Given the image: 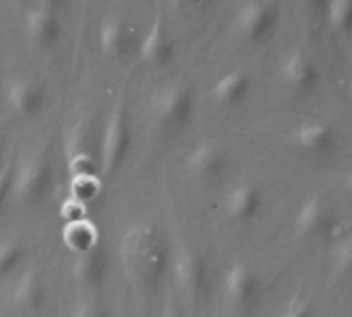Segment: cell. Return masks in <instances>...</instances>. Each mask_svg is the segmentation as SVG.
<instances>
[{"label":"cell","mask_w":352,"mask_h":317,"mask_svg":"<svg viewBox=\"0 0 352 317\" xmlns=\"http://www.w3.org/2000/svg\"><path fill=\"white\" fill-rule=\"evenodd\" d=\"M120 262L136 291H153L165 276L171 254L161 231L151 223L130 225L120 239Z\"/></svg>","instance_id":"obj_1"},{"label":"cell","mask_w":352,"mask_h":317,"mask_svg":"<svg viewBox=\"0 0 352 317\" xmlns=\"http://www.w3.org/2000/svg\"><path fill=\"white\" fill-rule=\"evenodd\" d=\"M151 122L163 132H175L190 124L194 116V93L184 85H163L148 99Z\"/></svg>","instance_id":"obj_2"},{"label":"cell","mask_w":352,"mask_h":317,"mask_svg":"<svg viewBox=\"0 0 352 317\" xmlns=\"http://www.w3.org/2000/svg\"><path fill=\"white\" fill-rule=\"evenodd\" d=\"M132 134H130V122H128V111L124 101L120 99L101 132L99 140V167L105 175H113L126 161L128 151H130Z\"/></svg>","instance_id":"obj_3"},{"label":"cell","mask_w":352,"mask_h":317,"mask_svg":"<svg viewBox=\"0 0 352 317\" xmlns=\"http://www.w3.org/2000/svg\"><path fill=\"white\" fill-rule=\"evenodd\" d=\"M52 165L43 153H35L25 159L16 171H12L10 196L23 206H35L45 200L52 190Z\"/></svg>","instance_id":"obj_4"},{"label":"cell","mask_w":352,"mask_h":317,"mask_svg":"<svg viewBox=\"0 0 352 317\" xmlns=\"http://www.w3.org/2000/svg\"><path fill=\"white\" fill-rule=\"evenodd\" d=\"M278 25V8L272 0H243L233 17V31L248 43L268 39Z\"/></svg>","instance_id":"obj_5"},{"label":"cell","mask_w":352,"mask_h":317,"mask_svg":"<svg viewBox=\"0 0 352 317\" xmlns=\"http://www.w3.org/2000/svg\"><path fill=\"white\" fill-rule=\"evenodd\" d=\"M173 281L186 301H200L208 289V264L204 256L190 245H179L173 254Z\"/></svg>","instance_id":"obj_6"},{"label":"cell","mask_w":352,"mask_h":317,"mask_svg":"<svg viewBox=\"0 0 352 317\" xmlns=\"http://www.w3.org/2000/svg\"><path fill=\"white\" fill-rule=\"evenodd\" d=\"M229 165L227 151L212 140H204L196 144L184 157V169L196 182H217Z\"/></svg>","instance_id":"obj_7"},{"label":"cell","mask_w":352,"mask_h":317,"mask_svg":"<svg viewBox=\"0 0 352 317\" xmlns=\"http://www.w3.org/2000/svg\"><path fill=\"white\" fill-rule=\"evenodd\" d=\"M258 297H260L258 272L243 262L233 264L225 274V299L229 307L235 311H245L252 305H256Z\"/></svg>","instance_id":"obj_8"},{"label":"cell","mask_w":352,"mask_h":317,"mask_svg":"<svg viewBox=\"0 0 352 317\" xmlns=\"http://www.w3.org/2000/svg\"><path fill=\"white\" fill-rule=\"evenodd\" d=\"M278 76L295 93H309L320 85V70L316 60L301 47L289 52L278 66Z\"/></svg>","instance_id":"obj_9"},{"label":"cell","mask_w":352,"mask_h":317,"mask_svg":"<svg viewBox=\"0 0 352 317\" xmlns=\"http://www.w3.org/2000/svg\"><path fill=\"white\" fill-rule=\"evenodd\" d=\"M223 217L231 225H250L262 210V192L254 184H239L223 198Z\"/></svg>","instance_id":"obj_10"},{"label":"cell","mask_w":352,"mask_h":317,"mask_svg":"<svg viewBox=\"0 0 352 317\" xmlns=\"http://www.w3.org/2000/svg\"><path fill=\"white\" fill-rule=\"evenodd\" d=\"M4 99L10 111L19 118H35L45 105V91L35 78H12L4 89Z\"/></svg>","instance_id":"obj_11"},{"label":"cell","mask_w":352,"mask_h":317,"mask_svg":"<svg viewBox=\"0 0 352 317\" xmlns=\"http://www.w3.org/2000/svg\"><path fill=\"white\" fill-rule=\"evenodd\" d=\"M289 142L307 155H324L334 149L336 132L330 124L320 120H307L293 126L289 132Z\"/></svg>","instance_id":"obj_12"},{"label":"cell","mask_w":352,"mask_h":317,"mask_svg":"<svg viewBox=\"0 0 352 317\" xmlns=\"http://www.w3.org/2000/svg\"><path fill=\"white\" fill-rule=\"evenodd\" d=\"M47 289L41 270L29 268L14 281L10 289V305L23 314H35L45 305Z\"/></svg>","instance_id":"obj_13"},{"label":"cell","mask_w":352,"mask_h":317,"mask_svg":"<svg viewBox=\"0 0 352 317\" xmlns=\"http://www.w3.org/2000/svg\"><path fill=\"white\" fill-rule=\"evenodd\" d=\"M173 56H175V43L163 19L157 17L140 41V60L151 68H163L173 60Z\"/></svg>","instance_id":"obj_14"},{"label":"cell","mask_w":352,"mask_h":317,"mask_svg":"<svg viewBox=\"0 0 352 317\" xmlns=\"http://www.w3.org/2000/svg\"><path fill=\"white\" fill-rule=\"evenodd\" d=\"M91 132L85 122H78L66 138V167L68 175H89L95 173V157L91 151Z\"/></svg>","instance_id":"obj_15"},{"label":"cell","mask_w":352,"mask_h":317,"mask_svg":"<svg viewBox=\"0 0 352 317\" xmlns=\"http://www.w3.org/2000/svg\"><path fill=\"white\" fill-rule=\"evenodd\" d=\"M332 227H334L332 212H330L328 204L324 202V198H320V196L307 198L295 215V231H297V237H301V239L320 237V235L328 233Z\"/></svg>","instance_id":"obj_16"},{"label":"cell","mask_w":352,"mask_h":317,"mask_svg":"<svg viewBox=\"0 0 352 317\" xmlns=\"http://www.w3.org/2000/svg\"><path fill=\"white\" fill-rule=\"evenodd\" d=\"M25 35L35 47L52 50L62 37V23L58 19V12L33 6L25 14Z\"/></svg>","instance_id":"obj_17"},{"label":"cell","mask_w":352,"mask_h":317,"mask_svg":"<svg viewBox=\"0 0 352 317\" xmlns=\"http://www.w3.org/2000/svg\"><path fill=\"white\" fill-rule=\"evenodd\" d=\"M134 45V29L120 17H107L99 27V47L109 58H124Z\"/></svg>","instance_id":"obj_18"},{"label":"cell","mask_w":352,"mask_h":317,"mask_svg":"<svg viewBox=\"0 0 352 317\" xmlns=\"http://www.w3.org/2000/svg\"><path fill=\"white\" fill-rule=\"evenodd\" d=\"M252 91V74L243 68L225 72L210 87V99L221 107L239 105Z\"/></svg>","instance_id":"obj_19"},{"label":"cell","mask_w":352,"mask_h":317,"mask_svg":"<svg viewBox=\"0 0 352 317\" xmlns=\"http://www.w3.org/2000/svg\"><path fill=\"white\" fill-rule=\"evenodd\" d=\"M74 258L76 260H74L72 270H74L76 281H80L82 285H97L103 278L107 270V258L99 243L85 254H76Z\"/></svg>","instance_id":"obj_20"},{"label":"cell","mask_w":352,"mask_h":317,"mask_svg":"<svg viewBox=\"0 0 352 317\" xmlns=\"http://www.w3.org/2000/svg\"><path fill=\"white\" fill-rule=\"evenodd\" d=\"M64 243L66 248L76 256V254H85L91 248H95L99 243V235L93 223L76 219V221H68L66 229H64Z\"/></svg>","instance_id":"obj_21"},{"label":"cell","mask_w":352,"mask_h":317,"mask_svg":"<svg viewBox=\"0 0 352 317\" xmlns=\"http://www.w3.org/2000/svg\"><path fill=\"white\" fill-rule=\"evenodd\" d=\"M330 266H332V272L338 276H346L351 272L352 235L349 227H344L342 231H336V239H334L332 252H330Z\"/></svg>","instance_id":"obj_22"},{"label":"cell","mask_w":352,"mask_h":317,"mask_svg":"<svg viewBox=\"0 0 352 317\" xmlns=\"http://www.w3.org/2000/svg\"><path fill=\"white\" fill-rule=\"evenodd\" d=\"M326 19L334 33H349L352 25V0H326Z\"/></svg>","instance_id":"obj_23"},{"label":"cell","mask_w":352,"mask_h":317,"mask_svg":"<svg viewBox=\"0 0 352 317\" xmlns=\"http://www.w3.org/2000/svg\"><path fill=\"white\" fill-rule=\"evenodd\" d=\"M25 248L16 239H0V281L10 276L23 262Z\"/></svg>","instance_id":"obj_24"},{"label":"cell","mask_w":352,"mask_h":317,"mask_svg":"<svg viewBox=\"0 0 352 317\" xmlns=\"http://www.w3.org/2000/svg\"><path fill=\"white\" fill-rule=\"evenodd\" d=\"M101 190V184L97 179L95 173H89V175H76V177H70V196L82 204V202H91Z\"/></svg>","instance_id":"obj_25"},{"label":"cell","mask_w":352,"mask_h":317,"mask_svg":"<svg viewBox=\"0 0 352 317\" xmlns=\"http://www.w3.org/2000/svg\"><path fill=\"white\" fill-rule=\"evenodd\" d=\"M10 182H12V169L10 167H2L0 169V210L4 206V202L10 196Z\"/></svg>","instance_id":"obj_26"},{"label":"cell","mask_w":352,"mask_h":317,"mask_svg":"<svg viewBox=\"0 0 352 317\" xmlns=\"http://www.w3.org/2000/svg\"><path fill=\"white\" fill-rule=\"evenodd\" d=\"M72 317H107V311L105 309H101L99 305H95V303H87V305H82V307H78L76 309V314Z\"/></svg>","instance_id":"obj_27"},{"label":"cell","mask_w":352,"mask_h":317,"mask_svg":"<svg viewBox=\"0 0 352 317\" xmlns=\"http://www.w3.org/2000/svg\"><path fill=\"white\" fill-rule=\"evenodd\" d=\"M33 4L37 8H43V10H52V12H58L60 6L64 4V0H33Z\"/></svg>","instance_id":"obj_28"},{"label":"cell","mask_w":352,"mask_h":317,"mask_svg":"<svg viewBox=\"0 0 352 317\" xmlns=\"http://www.w3.org/2000/svg\"><path fill=\"white\" fill-rule=\"evenodd\" d=\"M309 316H311L309 305H307V303H301V305H297L295 309H291L289 314H285V316H280V317H309Z\"/></svg>","instance_id":"obj_29"},{"label":"cell","mask_w":352,"mask_h":317,"mask_svg":"<svg viewBox=\"0 0 352 317\" xmlns=\"http://www.w3.org/2000/svg\"><path fill=\"white\" fill-rule=\"evenodd\" d=\"M182 6H186V8H196V6H202V4H206L208 0H177Z\"/></svg>","instance_id":"obj_30"},{"label":"cell","mask_w":352,"mask_h":317,"mask_svg":"<svg viewBox=\"0 0 352 317\" xmlns=\"http://www.w3.org/2000/svg\"><path fill=\"white\" fill-rule=\"evenodd\" d=\"M301 4H305V6H322V4H326V0H299Z\"/></svg>","instance_id":"obj_31"},{"label":"cell","mask_w":352,"mask_h":317,"mask_svg":"<svg viewBox=\"0 0 352 317\" xmlns=\"http://www.w3.org/2000/svg\"><path fill=\"white\" fill-rule=\"evenodd\" d=\"M165 317H182V316H179V314H175V311H167Z\"/></svg>","instance_id":"obj_32"},{"label":"cell","mask_w":352,"mask_h":317,"mask_svg":"<svg viewBox=\"0 0 352 317\" xmlns=\"http://www.w3.org/2000/svg\"><path fill=\"white\" fill-rule=\"evenodd\" d=\"M0 169H2V144H0Z\"/></svg>","instance_id":"obj_33"}]
</instances>
